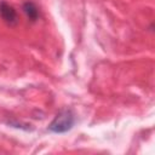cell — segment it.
Returning <instances> with one entry per match:
<instances>
[{
  "mask_svg": "<svg viewBox=\"0 0 155 155\" xmlns=\"http://www.w3.org/2000/svg\"><path fill=\"white\" fill-rule=\"evenodd\" d=\"M75 124V115L70 109H62L57 113L54 119L48 125V130L53 133H64Z\"/></svg>",
  "mask_w": 155,
  "mask_h": 155,
  "instance_id": "6da1fadb",
  "label": "cell"
},
{
  "mask_svg": "<svg viewBox=\"0 0 155 155\" xmlns=\"http://www.w3.org/2000/svg\"><path fill=\"white\" fill-rule=\"evenodd\" d=\"M0 17L10 27H16L18 24V15L12 5L6 1H0Z\"/></svg>",
  "mask_w": 155,
  "mask_h": 155,
  "instance_id": "7a4b0ae2",
  "label": "cell"
},
{
  "mask_svg": "<svg viewBox=\"0 0 155 155\" xmlns=\"http://www.w3.org/2000/svg\"><path fill=\"white\" fill-rule=\"evenodd\" d=\"M22 8H23V12L25 13L27 18H28L30 22H35V21L39 19L40 13H39V8H38V6L35 5V2H33V1H25V2L23 4Z\"/></svg>",
  "mask_w": 155,
  "mask_h": 155,
  "instance_id": "3957f363",
  "label": "cell"
}]
</instances>
